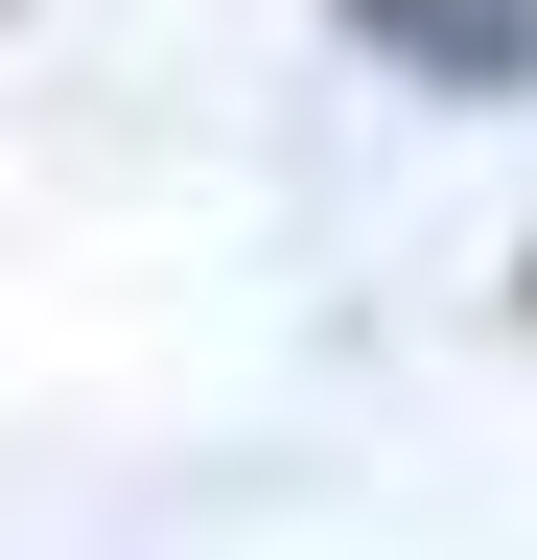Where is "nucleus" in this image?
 I'll return each instance as SVG.
<instances>
[{
  "mask_svg": "<svg viewBox=\"0 0 537 560\" xmlns=\"http://www.w3.org/2000/svg\"><path fill=\"white\" fill-rule=\"evenodd\" d=\"M327 24L421 94H537V0H327Z\"/></svg>",
  "mask_w": 537,
  "mask_h": 560,
  "instance_id": "f257e3e1",
  "label": "nucleus"
},
{
  "mask_svg": "<svg viewBox=\"0 0 537 560\" xmlns=\"http://www.w3.org/2000/svg\"><path fill=\"white\" fill-rule=\"evenodd\" d=\"M514 304H537V280H514Z\"/></svg>",
  "mask_w": 537,
  "mask_h": 560,
  "instance_id": "f03ea898",
  "label": "nucleus"
}]
</instances>
